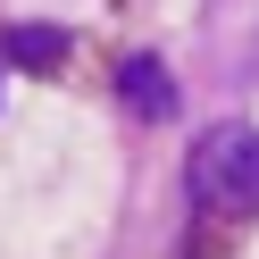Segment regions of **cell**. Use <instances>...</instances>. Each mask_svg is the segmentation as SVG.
I'll return each instance as SVG.
<instances>
[{
    "mask_svg": "<svg viewBox=\"0 0 259 259\" xmlns=\"http://www.w3.org/2000/svg\"><path fill=\"white\" fill-rule=\"evenodd\" d=\"M192 192L209 209H259V134L251 125H218L192 151Z\"/></svg>",
    "mask_w": 259,
    "mask_h": 259,
    "instance_id": "6da1fadb",
    "label": "cell"
},
{
    "mask_svg": "<svg viewBox=\"0 0 259 259\" xmlns=\"http://www.w3.org/2000/svg\"><path fill=\"white\" fill-rule=\"evenodd\" d=\"M117 92H125V109H134L142 125H167V117H176V84H167V67H159L151 51H134V59L117 67Z\"/></svg>",
    "mask_w": 259,
    "mask_h": 259,
    "instance_id": "7a4b0ae2",
    "label": "cell"
},
{
    "mask_svg": "<svg viewBox=\"0 0 259 259\" xmlns=\"http://www.w3.org/2000/svg\"><path fill=\"white\" fill-rule=\"evenodd\" d=\"M0 59L25 67V75H59L67 67V34H59V25H9V34H0Z\"/></svg>",
    "mask_w": 259,
    "mask_h": 259,
    "instance_id": "3957f363",
    "label": "cell"
}]
</instances>
